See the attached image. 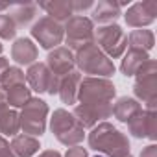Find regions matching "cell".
<instances>
[{"label":"cell","mask_w":157,"mask_h":157,"mask_svg":"<svg viewBox=\"0 0 157 157\" xmlns=\"http://www.w3.org/2000/svg\"><path fill=\"white\" fill-rule=\"evenodd\" d=\"M87 142L91 150H96L107 157H124L129 153V139L109 122L96 124L91 129Z\"/></svg>","instance_id":"obj_1"},{"label":"cell","mask_w":157,"mask_h":157,"mask_svg":"<svg viewBox=\"0 0 157 157\" xmlns=\"http://www.w3.org/2000/svg\"><path fill=\"white\" fill-rule=\"evenodd\" d=\"M74 63L80 72L93 78H109L115 74V63L96 46V43H87L74 52Z\"/></svg>","instance_id":"obj_2"},{"label":"cell","mask_w":157,"mask_h":157,"mask_svg":"<svg viewBox=\"0 0 157 157\" xmlns=\"http://www.w3.org/2000/svg\"><path fill=\"white\" fill-rule=\"evenodd\" d=\"M50 131L54 133V137L65 144V146H80V142L85 137V131L82 128V124L78 122V118L68 113L67 109H56L52 113L50 118Z\"/></svg>","instance_id":"obj_3"},{"label":"cell","mask_w":157,"mask_h":157,"mask_svg":"<svg viewBox=\"0 0 157 157\" xmlns=\"http://www.w3.org/2000/svg\"><path fill=\"white\" fill-rule=\"evenodd\" d=\"M135 100H142L146 104L144 111L157 109V63L155 59H148L135 74V85H133Z\"/></svg>","instance_id":"obj_4"},{"label":"cell","mask_w":157,"mask_h":157,"mask_svg":"<svg viewBox=\"0 0 157 157\" xmlns=\"http://www.w3.org/2000/svg\"><path fill=\"white\" fill-rule=\"evenodd\" d=\"M117 94L115 83L109 78H82L78 89V102L80 104H113Z\"/></svg>","instance_id":"obj_5"},{"label":"cell","mask_w":157,"mask_h":157,"mask_svg":"<svg viewBox=\"0 0 157 157\" xmlns=\"http://www.w3.org/2000/svg\"><path fill=\"white\" fill-rule=\"evenodd\" d=\"M21 117V129L24 135L41 137L46 129V117H48V104L41 98H30L28 104L19 113Z\"/></svg>","instance_id":"obj_6"},{"label":"cell","mask_w":157,"mask_h":157,"mask_svg":"<svg viewBox=\"0 0 157 157\" xmlns=\"http://www.w3.org/2000/svg\"><path fill=\"white\" fill-rule=\"evenodd\" d=\"M94 43L109 59H117L128 48V35L118 24H105L94 32Z\"/></svg>","instance_id":"obj_7"},{"label":"cell","mask_w":157,"mask_h":157,"mask_svg":"<svg viewBox=\"0 0 157 157\" xmlns=\"http://www.w3.org/2000/svg\"><path fill=\"white\" fill-rule=\"evenodd\" d=\"M65 43L68 44V50H78L87 43L94 41V24L91 19L83 17V15H74L70 17L65 26Z\"/></svg>","instance_id":"obj_8"},{"label":"cell","mask_w":157,"mask_h":157,"mask_svg":"<svg viewBox=\"0 0 157 157\" xmlns=\"http://www.w3.org/2000/svg\"><path fill=\"white\" fill-rule=\"evenodd\" d=\"M32 37L44 48V50H54L57 48L63 39H65V30L63 24L50 19V17H41L33 26H32Z\"/></svg>","instance_id":"obj_9"},{"label":"cell","mask_w":157,"mask_h":157,"mask_svg":"<svg viewBox=\"0 0 157 157\" xmlns=\"http://www.w3.org/2000/svg\"><path fill=\"white\" fill-rule=\"evenodd\" d=\"M113 104H78L74 107V117L82 128H94L100 122H105V118L111 117Z\"/></svg>","instance_id":"obj_10"},{"label":"cell","mask_w":157,"mask_h":157,"mask_svg":"<svg viewBox=\"0 0 157 157\" xmlns=\"http://www.w3.org/2000/svg\"><path fill=\"white\" fill-rule=\"evenodd\" d=\"M157 19V4L153 0H146V2H137L128 8L124 13V21L131 28H144L155 22Z\"/></svg>","instance_id":"obj_11"},{"label":"cell","mask_w":157,"mask_h":157,"mask_svg":"<svg viewBox=\"0 0 157 157\" xmlns=\"http://www.w3.org/2000/svg\"><path fill=\"white\" fill-rule=\"evenodd\" d=\"M129 133L135 139L157 140V111H140L128 122Z\"/></svg>","instance_id":"obj_12"},{"label":"cell","mask_w":157,"mask_h":157,"mask_svg":"<svg viewBox=\"0 0 157 157\" xmlns=\"http://www.w3.org/2000/svg\"><path fill=\"white\" fill-rule=\"evenodd\" d=\"M46 67L50 68V72L54 76H59V78L72 72L74 67H76L74 52L68 50L67 46H57V48L50 50L48 56H46Z\"/></svg>","instance_id":"obj_13"},{"label":"cell","mask_w":157,"mask_h":157,"mask_svg":"<svg viewBox=\"0 0 157 157\" xmlns=\"http://www.w3.org/2000/svg\"><path fill=\"white\" fill-rule=\"evenodd\" d=\"M52 78H54V74L50 72V68L46 67V63H39V61H35L33 65H30V68L26 72V82L30 85V91H35L39 94L48 91Z\"/></svg>","instance_id":"obj_14"},{"label":"cell","mask_w":157,"mask_h":157,"mask_svg":"<svg viewBox=\"0 0 157 157\" xmlns=\"http://www.w3.org/2000/svg\"><path fill=\"white\" fill-rule=\"evenodd\" d=\"M80 82H82V72L80 70H72L65 76L59 78V87H57V94L61 98L63 104H76L78 102V89H80Z\"/></svg>","instance_id":"obj_15"},{"label":"cell","mask_w":157,"mask_h":157,"mask_svg":"<svg viewBox=\"0 0 157 157\" xmlns=\"http://www.w3.org/2000/svg\"><path fill=\"white\" fill-rule=\"evenodd\" d=\"M37 56H39V50L33 44V41L28 39V37L17 39L11 46V59L17 65H28L30 67L37 61Z\"/></svg>","instance_id":"obj_16"},{"label":"cell","mask_w":157,"mask_h":157,"mask_svg":"<svg viewBox=\"0 0 157 157\" xmlns=\"http://www.w3.org/2000/svg\"><path fill=\"white\" fill-rule=\"evenodd\" d=\"M142 111V104L135 98H129V96H122L118 98L115 104H113V111L111 115L118 120V122H124L128 124L135 115H139Z\"/></svg>","instance_id":"obj_17"},{"label":"cell","mask_w":157,"mask_h":157,"mask_svg":"<svg viewBox=\"0 0 157 157\" xmlns=\"http://www.w3.org/2000/svg\"><path fill=\"white\" fill-rule=\"evenodd\" d=\"M120 6L118 2H113V0H102V2H98L93 10V24L98 22L102 26L105 24H115V21L120 17Z\"/></svg>","instance_id":"obj_18"},{"label":"cell","mask_w":157,"mask_h":157,"mask_svg":"<svg viewBox=\"0 0 157 157\" xmlns=\"http://www.w3.org/2000/svg\"><path fill=\"white\" fill-rule=\"evenodd\" d=\"M39 8L46 11V17L57 22H67L70 17H74L72 0H50V2H41Z\"/></svg>","instance_id":"obj_19"},{"label":"cell","mask_w":157,"mask_h":157,"mask_svg":"<svg viewBox=\"0 0 157 157\" xmlns=\"http://www.w3.org/2000/svg\"><path fill=\"white\" fill-rule=\"evenodd\" d=\"M21 131V117L15 109H10V105H0V135L15 137Z\"/></svg>","instance_id":"obj_20"},{"label":"cell","mask_w":157,"mask_h":157,"mask_svg":"<svg viewBox=\"0 0 157 157\" xmlns=\"http://www.w3.org/2000/svg\"><path fill=\"white\" fill-rule=\"evenodd\" d=\"M37 10H39V6L33 2H15L10 8V11H11L10 17L15 22V26H28L35 19Z\"/></svg>","instance_id":"obj_21"},{"label":"cell","mask_w":157,"mask_h":157,"mask_svg":"<svg viewBox=\"0 0 157 157\" xmlns=\"http://www.w3.org/2000/svg\"><path fill=\"white\" fill-rule=\"evenodd\" d=\"M10 146H11V151L17 157H33L39 151V148H41V144H39V140L35 137L24 135V133L22 135H15Z\"/></svg>","instance_id":"obj_22"},{"label":"cell","mask_w":157,"mask_h":157,"mask_svg":"<svg viewBox=\"0 0 157 157\" xmlns=\"http://www.w3.org/2000/svg\"><path fill=\"white\" fill-rule=\"evenodd\" d=\"M148 59H150L148 52L131 50V48H129V50L124 54V59H122V63H120V70H122L124 76H135L137 70H139Z\"/></svg>","instance_id":"obj_23"},{"label":"cell","mask_w":157,"mask_h":157,"mask_svg":"<svg viewBox=\"0 0 157 157\" xmlns=\"http://www.w3.org/2000/svg\"><path fill=\"white\" fill-rule=\"evenodd\" d=\"M155 44V35L150 30H133L128 37V46L131 50H142L148 52Z\"/></svg>","instance_id":"obj_24"},{"label":"cell","mask_w":157,"mask_h":157,"mask_svg":"<svg viewBox=\"0 0 157 157\" xmlns=\"http://www.w3.org/2000/svg\"><path fill=\"white\" fill-rule=\"evenodd\" d=\"M4 91H6V102L11 107H24L28 104V100L32 98V91L26 83L13 85V87H8Z\"/></svg>","instance_id":"obj_25"},{"label":"cell","mask_w":157,"mask_h":157,"mask_svg":"<svg viewBox=\"0 0 157 157\" xmlns=\"http://www.w3.org/2000/svg\"><path fill=\"white\" fill-rule=\"evenodd\" d=\"M21 83H26V74L19 68V67H10L2 80H0V85H2V89H8V87H13V85H21Z\"/></svg>","instance_id":"obj_26"},{"label":"cell","mask_w":157,"mask_h":157,"mask_svg":"<svg viewBox=\"0 0 157 157\" xmlns=\"http://www.w3.org/2000/svg\"><path fill=\"white\" fill-rule=\"evenodd\" d=\"M15 33H17V26L11 21V17L6 13H0V39L10 41L15 37Z\"/></svg>","instance_id":"obj_27"},{"label":"cell","mask_w":157,"mask_h":157,"mask_svg":"<svg viewBox=\"0 0 157 157\" xmlns=\"http://www.w3.org/2000/svg\"><path fill=\"white\" fill-rule=\"evenodd\" d=\"M93 8V0H72V10L74 13H82L85 10Z\"/></svg>","instance_id":"obj_28"},{"label":"cell","mask_w":157,"mask_h":157,"mask_svg":"<svg viewBox=\"0 0 157 157\" xmlns=\"http://www.w3.org/2000/svg\"><path fill=\"white\" fill-rule=\"evenodd\" d=\"M0 157H17L13 151H11V146H10V142L0 135Z\"/></svg>","instance_id":"obj_29"},{"label":"cell","mask_w":157,"mask_h":157,"mask_svg":"<svg viewBox=\"0 0 157 157\" xmlns=\"http://www.w3.org/2000/svg\"><path fill=\"white\" fill-rule=\"evenodd\" d=\"M65 157H89V155H87V150L85 148H82V146H72V148L67 150Z\"/></svg>","instance_id":"obj_30"},{"label":"cell","mask_w":157,"mask_h":157,"mask_svg":"<svg viewBox=\"0 0 157 157\" xmlns=\"http://www.w3.org/2000/svg\"><path fill=\"white\" fill-rule=\"evenodd\" d=\"M140 157H157V146H155V144L146 146V148L140 151Z\"/></svg>","instance_id":"obj_31"},{"label":"cell","mask_w":157,"mask_h":157,"mask_svg":"<svg viewBox=\"0 0 157 157\" xmlns=\"http://www.w3.org/2000/svg\"><path fill=\"white\" fill-rule=\"evenodd\" d=\"M10 68V61H8V57H0V80H2V76H4V72Z\"/></svg>","instance_id":"obj_32"},{"label":"cell","mask_w":157,"mask_h":157,"mask_svg":"<svg viewBox=\"0 0 157 157\" xmlns=\"http://www.w3.org/2000/svg\"><path fill=\"white\" fill-rule=\"evenodd\" d=\"M37 157H61V153L56 151V150H44V151H41Z\"/></svg>","instance_id":"obj_33"},{"label":"cell","mask_w":157,"mask_h":157,"mask_svg":"<svg viewBox=\"0 0 157 157\" xmlns=\"http://www.w3.org/2000/svg\"><path fill=\"white\" fill-rule=\"evenodd\" d=\"M8 102H6V91L0 87V105H6Z\"/></svg>","instance_id":"obj_34"},{"label":"cell","mask_w":157,"mask_h":157,"mask_svg":"<svg viewBox=\"0 0 157 157\" xmlns=\"http://www.w3.org/2000/svg\"><path fill=\"white\" fill-rule=\"evenodd\" d=\"M11 8V2H0V11H6Z\"/></svg>","instance_id":"obj_35"},{"label":"cell","mask_w":157,"mask_h":157,"mask_svg":"<svg viewBox=\"0 0 157 157\" xmlns=\"http://www.w3.org/2000/svg\"><path fill=\"white\" fill-rule=\"evenodd\" d=\"M2 50H4V46H2V43H0V54H2Z\"/></svg>","instance_id":"obj_36"},{"label":"cell","mask_w":157,"mask_h":157,"mask_svg":"<svg viewBox=\"0 0 157 157\" xmlns=\"http://www.w3.org/2000/svg\"><path fill=\"white\" fill-rule=\"evenodd\" d=\"M124 157H133V155H131V153H128V155H124Z\"/></svg>","instance_id":"obj_37"},{"label":"cell","mask_w":157,"mask_h":157,"mask_svg":"<svg viewBox=\"0 0 157 157\" xmlns=\"http://www.w3.org/2000/svg\"><path fill=\"white\" fill-rule=\"evenodd\" d=\"M94 157H104V155H94Z\"/></svg>","instance_id":"obj_38"}]
</instances>
